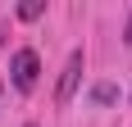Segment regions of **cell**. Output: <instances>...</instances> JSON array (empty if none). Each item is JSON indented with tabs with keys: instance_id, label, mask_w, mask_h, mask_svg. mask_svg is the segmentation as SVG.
<instances>
[{
	"instance_id": "2",
	"label": "cell",
	"mask_w": 132,
	"mask_h": 127,
	"mask_svg": "<svg viewBox=\"0 0 132 127\" xmlns=\"http://www.w3.org/2000/svg\"><path fill=\"white\" fill-rule=\"evenodd\" d=\"M82 68H87V55H82V50H73V55L64 59V73H59V86H55V104H68L73 95H78Z\"/></svg>"
},
{
	"instance_id": "6",
	"label": "cell",
	"mask_w": 132,
	"mask_h": 127,
	"mask_svg": "<svg viewBox=\"0 0 132 127\" xmlns=\"http://www.w3.org/2000/svg\"><path fill=\"white\" fill-rule=\"evenodd\" d=\"M27 127H41V123H27Z\"/></svg>"
},
{
	"instance_id": "7",
	"label": "cell",
	"mask_w": 132,
	"mask_h": 127,
	"mask_svg": "<svg viewBox=\"0 0 132 127\" xmlns=\"http://www.w3.org/2000/svg\"><path fill=\"white\" fill-rule=\"evenodd\" d=\"M0 91H5V86H0Z\"/></svg>"
},
{
	"instance_id": "4",
	"label": "cell",
	"mask_w": 132,
	"mask_h": 127,
	"mask_svg": "<svg viewBox=\"0 0 132 127\" xmlns=\"http://www.w3.org/2000/svg\"><path fill=\"white\" fill-rule=\"evenodd\" d=\"M41 14H46V5H41V0H27V5H18V18H23V23H32V18H41Z\"/></svg>"
},
{
	"instance_id": "1",
	"label": "cell",
	"mask_w": 132,
	"mask_h": 127,
	"mask_svg": "<svg viewBox=\"0 0 132 127\" xmlns=\"http://www.w3.org/2000/svg\"><path fill=\"white\" fill-rule=\"evenodd\" d=\"M37 77H41V55L23 46V50L9 59V82H14V91L27 95V91H37Z\"/></svg>"
},
{
	"instance_id": "3",
	"label": "cell",
	"mask_w": 132,
	"mask_h": 127,
	"mask_svg": "<svg viewBox=\"0 0 132 127\" xmlns=\"http://www.w3.org/2000/svg\"><path fill=\"white\" fill-rule=\"evenodd\" d=\"M91 100L96 104H114V100H119V86H114V82H96V86H91Z\"/></svg>"
},
{
	"instance_id": "5",
	"label": "cell",
	"mask_w": 132,
	"mask_h": 127,
	"mask_svg": "<svg viewBox=\"0 0 132 127\" xmlns=\"http://www.w3.org/2000/svg\"><path fill=\"white\" fill-rule=\"evenodd\" d=\"M123 41L132 46V14H128V27H123Z\"/></svg>"
}]
</instances>
